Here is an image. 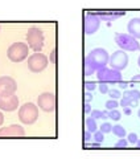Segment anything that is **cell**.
Wrapping results in <instances>:
<instances>
[{
    "label": "cell",
    "mask_w": 140,
    "mask_h": 159,
    "mask_svg": "<svg viewBox=\"0 0 140 159\" xmlns=\"http://www.w3.org/2000/svg\"><path fill=\"white\" fill-rule=\"evenodd\" d=\"M110 54L106 49L103 48H94L91 49L87 56L85 57V74L90 76L94 74L99 68L107 66L108 65Z\"/></svg>",
    "instance_id": "6da1fadb"
},
{
    "label": "cell",
    "mask_w": 140,
    "mask_h": 159,
    "mask_svg": "<svg viewBox=\"0 0 140 159\" xmlns=\"http://www.w3.org/2000/svg\"><path fill=\"white\" fill-rule=\"evenodd\" d=\"M27 44L33 52H41L44 48V32L38 27H31L27 32Z\"/></svg>",
    "instance_id": "7a4b0ae2"
},
{
    "label": "cell",
    "mask_w": 140,
    "mask_h": 159,
    "mask_svg": "<svg viewBox=\"0 0 140 159\" xmlns=\"http://www.w3.org/2000/svg\"><path fill=\"white\" fill-rule=\"evenodd\" d=\"M38 118V106L33 102H25L19 109V119L24 125H33Z\"/></svg>",
    "instance_id": "3957f363"
},
{
    "label": "cell",
    "mask_w": 140,
    "mask_h": 159,
    "mask_svg": "<svg viewBox=\"0 0 140 159\" xmlns=\"http://www.w3.org/2000/svg\"><path fill=\"white\" fill-rule=\"evenodd\" d=\"M29 53V47L27 43H13L12 45H9L7 51V56L12 62H21L28 57Z\"/></svg>",
    "instance_id": "277c9868"
},
{
    "label": "cell",
    "mask_w": 140,
    "mask_h": 159,
    "mask_svg": "<svg viewBox=\"0 0 140 159\" xmlns=\"http://www.w3.org/2000/svg\"><path fill=\"white\" fill-rule=\"evenodd\" d=\"M115 43L122 51L126 52H136L140 49L138 39H135L129 33H116L115 34Z\"/></svg>",
    "instance_id": "5b68a950"
},
{
    "label": "cell",
    "mask_w": 140,
    "mask_h": 159,
    "mask_svg": "<svg viewBox=\"0 0 140 159\" xmlns=\"http://www.w3.org/2000/svg\"><path fill=\"white\" fill-rule=\"evenodd\" d=\"M49 64L48 57L41 52H34L28 57V69L32 73H41Z\"/></svg>",
    "instance_id": "8992f818"
},
{
    "label": "cell",
    "mask_w": 140,
    "mask_h": 159,
    "mask_svg": "<svg viewBox=\"0 0 140 159\" xmlns=\"http://www.w3.org/2000/svg\"><path fill=\"white\" fill-rule=\"evenodd\" d=\"M97 78L99 82H106V84H118L122 80V72L116 70V69L112 68H99L95 72Z\"/></svg>",
    "instance_id": "52a82bcc"
},
{
    "label": "cell",
    "mask_w": 140,
    "mask_h": 159,
    "mask_svg": "<svg viewBox=\"0 0 140 159\" xmlns=\"http://www.w3.org/2000/svg\"><path fill=\"white\" fill-rule=\"evenodd\" d=\"M108 65H110V68L116 69V70H120V72L123 69H126L128 65V54L126 53V51L119 49V51L114 52L111 56H110Z\"/></svg>",
    "instance_id": "ba28073f"
},
{
    "label": "cell",
    "mask_w": 140,
    "mask_h": 159,
    "mask_svg": "<svg viewBox=\"0 0 140 159\" xmlns=\"http://www.w3.org/2000/svg\"><path fill=\"white\" fill-rule=\"evenodd\" d=\"M37 106L45 113H53L56 110V96L50 92L40 94L37 98Z\"/></svg>",
    "instance_id": "9c48e42d"
},
{
    "label": "cell",
    "mask_w": 140,
    "mask_h": 159,
    "mask_svg": "<svg viewBox=\"0 0 140 159\" xmlns=\"http://www.w3.org/2000/svg\"><path fill=\"white\" fill-rule=\"evenodd\" d=\"M101 17L98 13H86L83 19V31L86 34H94L101 27Z\"/></svg>",
    "instance_id": "30bf717a"
},
{
    "label": "cell",
    "mask_w": 140,
    "mask_h": 159,
    "mask_svg": "<svg viewBox=\"0 0 140 159\" xmlns=\"http://www.w3.org/2000/svg\"><path fill=\"white\" fill-rule=\"evenodd\" d=\"M19 107V97L16 93L7 94V96H0V110L3 111H15Z\"/></svg>",
    "instance_id": "8fae6325"
},
{
    "label": "cell",
    "mask_w": 140,
    "mask_h": 159,
    "mask_svg": "<svg viewBox=\"0 0 140 159\" xmlns=\"http://www.w3.org/2000/svg\"><path fill=\"white\" fill-rule=\"evenodd\" d=\"M17 90V82L12 77L3 76L0 77V96H7V94H13Z\"/></svg>",
    "instance_id": "7c38bea8"
},
{
    "label": "cell",
    "mask_w": 140,
    "mask_h": 159,
    "mask_svg": "<svg viewBox=\"0 0 140 159\" xmlns=\"http://www.w3.org/2000/svg\"><path fill=\"white\" fill-rule=\"evenodd\" d=\"M25 130L20 125H9L6 127H0V137H24Z\"/></svg>",
    "instance_id": "4fadbf2b"
},
{
    "label": "cell",
    "mask_w": 140,
    "mask_h": 159,
    "mask_svg": "<svg viewBox=\"0 0 140 159\" xmlns=\"http://www.w3.org/2000/svg\"><path fill=\"white\" fill-rule=\"evenodd\" d=\"M127 32L135 39H140V17H133L127 24Z\"/></svg>",
    "instance_id": "5bb4252c"
},
{
    "label": "cell",
    "mask_w": 140,
    "mask_h": 159,
    "mask_svg": "<svg viewBox=\"0 0 140 159\" xmlns=\"http://www.w3.org/2000/svg\"><path fill=\"white\" fill-rule=\"evenodd\" d=\"M101 20H104V21H112V20H116L119 17H122L126 15L124 11H104V12H101L98 13Z\"/></svg>",
    "instance_id": "9a60e30c"
},
{
    "label": "cell",
    "mask_w": 140,
    "mask_h": 159,
    "mask_svg": "<svg viewBox=\"0 0 140 159\" xmlns=\"http://www.w3.org/2000/svg\"><path fill=\"white\" fill-rule=\"evenodd\" d=\"M85 126H86V130H89L90 133H95L98 130V125H97V119L93 118V117H89L86 118V121H85Z\"/></svg>",
    "instance_id": "2e32d148"
},
{
    "label": "cell",
    "mask_w": 140,
    "mask_h": 159,
    "mask_svg": "<svg viewBox=\"0 0 140 159\" xmlns=\"http://www.w3.org/2000/svg\"><path fill=\"white\" fill-rule=\"evenodd\" d=\"M112 134L114 135H116L118 138H124L127 135V133H126V129H124L122 125H115L112 126Z\"/></svg>",
    "instance_id": "e0dca14e"
},
{
    "label": "cell",
    "mask_w": 140,
    "mask_h": 159,
    "mask_svg": "<svg viewBox=\"0 0 140 159\" xmlns=\"http://www.w3.org/2000/svg\"><path fill=\"white\" fill-rule=\"evenodd\" d=\"M124 96L131 98V99H135V101H139L140 99V90H138V89H129V90L124 92Z\"/></svg>",
    "instance_id": "ac0fdd59"
},
{
    "label": "cell",
    "mask_w": 140,
    "mask_h": 159,
    "mask_svg": "<svg viewBox=\"0 0 140 159\" xmlns=\"http://www.w3.org/2000/svg\"><path fill=\"white\" fill-rule=\"evenodd\" d=\"M136 103H138V101H135V99H131V98H128V97L124 96L120 99V103H119V105L123 106V107H126V106L132 107V106H136Z\"/></svg>",
    "instance_id": "d6986e66"
},
{
    "label": "cell",
    "mask_w": 140,
    "mask_h": 159,
    "mask_svg": "<svg viewBox=\"0 0 140 159\" xmlns=\"http://www.w3.org/2000/svg\"><path fill=\"white\" fill-rule=\"evenodd\" d=\"M108 118H111L112 121H119L122 118V113L118 110V109H112V110H108Z\"/></svg>",
    "instance_id": "ffe728a7"
},
{
    "label": "cell",
    "mask_w": 140,
    "mask_h": 159,
    "mask_svg": "<svg viewBox=\"0 0 140 159\" xmlns=\"http://www.w3.org/2000/svg\"><path fill=\"white\" fill-rule=\"evenodd\" d=\"M104 106H106L107 110H112V109H116V107L119 106V103L116 102V99L110 98L108 101H106V103H104Z\"/></svg>",
    "instance_id": "44dd1931"
},
{
    "label": "cell",
    "mask_w": 140,
    "mask_h": 159,
    "mask_svg": "<svg viewBox=\"0 0 140 159\" xmlns=\"http://www.w3.org/2000/svg\"><path fill=\"white\" fill-rule=\"evenodd\" d=\"M107 94L110 96V98H114V99H118V98L122 97V93L119 89H108Z\"/></svg>",
    "instance_id": "7402d4cb"
},
{
    "label": "cell",
    "mask_w": 140,
    "mask_h": 159,
    "mask_svg": "<svg viewBox=\"0 0 140 159\" xmlns=\"http://www.w3.org/2000/svg\"><path fill=\"white\" fill-rule=\"evenodd\" d=\"M93 138H94V141H95V142L102 143L103 139H104V134L101 130H97L95 133H93Z\"/></svg>",
    "instance_id": "603a6c76"
},
{
    "label": "cell",
    "mask_w": 140,
    "mask_h": 159,
    "mask_svg": "<svg viewBox=\"0 0 140 159\" xmlns=\"http://www.w3.org/2000/svg\"><path fill=\"white\" fill-rule=\"evenodd\" d=\"M99 130H101L103 134L111 133V130H112V125H111V123H108V122H104V123H102V126L99 127Z\"/></svg>",
    "instance_id": "cb8c5ba5"
},
{
    "label": "cell",
    "mask_w": 140,
    "mask_h": 159,
    "mask_svg": "<svg viewBox=\"0 0 140 159\" xmlns=\"http://www.w3.org/2000/svg\"><path fill=\"white\" fill-rule=\"evenodd\" d=\"M95 88H97V84L94 81H86V82H85V89L89 90V92L95 90Z\"/></svg>",
    "instance_id": "d4e9b609"
},
{
    "label": "cell",
    "mask_w": 140,
    "mask_h": 159,
    "mask_svg": "<svg viewBox=\"0 0 140 159\" xmlns=\"http://www.w3.org/2000/svg\"><path fill=\"white\" fill-rule=\"evenodd\" d=\"M138 135L135 133H129L128 135H127V141H128V143H131V145H135V143L138 142Z\"/></svg>",
    "instance_id": "484cf974"
},
{
    "label": "cell",
    "mask_w": 140,
    "mask_h": 159,
    "mask_svg": "<svg viewBox=\"0 0 140 159\" xmlns=\"http://www.w3.org/2000/svg\"><path fill=\"white\" fill-rule=\"evenodd\" d=\"M127 145H128V141H127V139H126V138H120L116 143H115V147H116V148H118V147H123V148H124Z\"/></svg>",
    "instance_id": "4316f807"
},
{
    "label": "cell",
    "mask_w": 140,
    "mask_h": 159,
    "mask_svg": "<svg viewBox=\"0 0 140 159\" xmlns=\"http://www.w3.org/2000/svg\"><path fill=\"white\" fill-rule=\"evenodd\" d=\"M99 92L102 94H106L108 92V84L106 82H99Z\"/></svg>",
    "instance_id": "83f0119b"
},
{
    "label": "cell",
    "mask_w": 140,
    "mask_h": 159,
    "mask_svg": "<svg viewBox=\"0 0 140 159\" xmlns=\"http://www.w3.org/2000/svg\"><path fill=\"white\" fill-rule=\"evenodd\" d=\"M91 138H93L91 133H90L89 130H85V133H83V139H85V142L89 143L90 141H91Z\"/></svg>",
    "instance_id": "f1b7e54d"
},
{
    "label": "cell",
    "mask_w": 140,
    "mask_h": 159,
    "mask_svg": "<svg viewBox=\"0 0 140 159\" xmlns=\"http://www.w3.org/2000/svg\"><path fill=\"white\" fill-rule=\"evenodd\" d=\"M93 101V93L86 90V93H85V102H91Z\"/></svg>",
    "instance_id": "f546056e"
},
{
    "label": "cell",
    "mask_w": 140,
    "mask_h": 159,
    "mask_svg": "<svg viewBox=\"0 0 140 159\" xmlns=\"http://www.w3.org/2000/svg\"><path fill=\"white\" fill-rule=\"evenodd\" d=\"M49 62H52V64L56 62V49H53V51L50 52V57H49Z\"/></svg>",
    "instance_id": "4dcf8cb0"
},
{
    "label": "cell",
    "mask_w": 140,
    "mask_h": 159,
    "mask_svg": "<svg viewBox=\"0 0 140 159\" xmlns=\"http://www.w3.org/2000/svg\"><path fill=\"white\" fill-rule=\"evenodd\" d=\"M83 110L86 114H90V111H91V106H90V102H85V107Z\"/></svg>",
    "instance_id": "1f68e13d"
},
{
    "label": "cell",
    "mask_w": 140,
    "mask_h": 159,
    "mask_svg": "<svg viewBox=\"0 0 140 159\" xmlns=\"http://www.w3.org/2000/svg\"><path fill=\"white\" fill-rule=\"evenodd\" d=\"M118 84H119V88H120V89H126L128 86V82L127 81H123V80H120Z\"/></svg>",
    "instance_id": "d6a6232c"
},
{
    "label": "cell",
    "mask_w": 140,
    "mask_h": 159,
    "mask_svg": "<svg viewBox=\"0 0 140 159\" xmlns=\"http://www.w3.org/2000/svg\"><path fill=\"white\" fill-rule=\"evenodd\" d=\"M123 113L126 114V116H131V113H132L131 107H129V106H126V107H123Z\"/></svg>",
    "instance_id": "836d02e7"
},
{
    "label": "cell",
    "mask_w": 140,
    "mask_h": 159,
    "mask_svg": "<svg viewBox=\"0 0 140 159\" xmlns=\"http://www.w3.org/2000/svg\"><path fill=\"white\" fill-rule=\"evenodd\" d=\"M131 82L135 84V82H140V74H136V76H133L131 78Z\"/></svg>",
    "instance_id": "e575fe53"
},
{
    "label": "cell",
    "mask_w": 140,
    "mask_h": 159,
    "mask_svg": "<svg viewBox=\"0 0 140 159\" xmlns=\"http://www.w3.org/2000/svg\"><path fill=\"white\" fill-rule=\"evenodd\" d=\"M3 122H4V116H3V113L0 111V126L3 125Z\"/></svg>",
    "instance_id": "d590c367"
},
{
    "label": "cell",
    "mask_w": 140,
    "mask_h": 159,
    "mask_svg": "<svg viewBox=\"0 0 140 159\" xmlns=\"http://www.w3.org/2000/svg\"><path fill=\"white\" fill-rule=\"evenodd\" d=\"M101 146V143L99 142H94V143H91V147H99Z\"/></svg>",
    "instance_id": "8d00e7d4"
},
{
    "label": "cell",
    "mask_w": 140,
    "mask_h": 159,
    "mask_svg": "<svg viewBox=\"0 0 140 159\" xmlns=\"http://www.w3.org/2000/svg\"><path fill=\"white\" fill-rule=\"evenodd\" d=\"M135 145H136L138 147H140V139H138V142H136V143H135Z\"/></svg>",
    "instance_id": "74e56055"
},
{
    "label": "cell",
    "mask_w": 140,
    "mask_h": 159,
    "mask_svg": "<svg viewBox=\"0 0 140 159\" xmlns=\"http://www.w3.org/2000/svg\"><path fill=\"white\" fill-rule=\"evenodd\" d=\"M138 64H139V68H140V56H139V58H138Z\"/></svg>",
    "instance_id": "f35d334b"
},
{
    "label": "cell",
    "mask_w": 140,
    "mask_h": 159,
    "mask_svg": "<svg viewBox=\"0 0 140 159\" xmlns=\"http://www.w3.org/2000/svg\"><path fill=\"white\" fill-rule=\"evenodd\" d=\"M138 116H139V118H140V109H139V111H138Z\"/></svg>",
    "instance_id": "ab89813d"
},
{
    "label": "cell",
    "mask_w": 140,
    "mask_h": 159,
    "mask_svg": "<svg viewBox=\"0 0 140 159\" xmlns=\"http://www.w3.org/2000/svg\"><path fill=\"white\" fill-rule=\"evenodd\" d=\"M0 31H2V25H0Z\"/></svg>",
    "instance_id": "60d3db41"
}]
</instances>
